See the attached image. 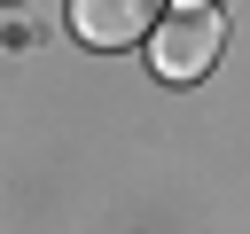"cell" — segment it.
<instances>
[{
	"label": "cell",
	"instance_id": "1",
	"mask_svg": "<svg viewBox=\"0 0 250 234\" xmlns=\"http://www.w3.org/2000/svg\"><path fill=\"white\" fill-rule=\"evenodd\" d=\"M219 16L203 8V0H188V8H172L156 31H148V70L156 78H172V86H188V78H203L211 62H219Z\"/></svg>",
	"mask_w": 250,
	"mask_h": 234
},
{
	"label": "cell",
	"instance_id": "2",
	"mask_svg": "<svg viewBox=\"0 0 250 234\" xmlns=\"http://www.w3.org/2000/svg\"><path fill=\"white\" fill-rule=\"evenodd\" d=\"M70 31L86 47H141L156 31V0H70Z\"/></svg>",
	"mask_w": 250,
	"mask_h": 234
},
{
	"label": "cell",
	"instance_id": "3",
	"mask_svg": "<svg viewBox=\"0 0 250 234\" xmlns=\"http://www.w3.org/2000/svg\"><path fill=\"white\" fill-rule=\"evenodd\" d=\"M180 8H188V0H180Z\"/></svg>",
	"mask_w": 250,
	"mask_h": 234
}]
</instances>
